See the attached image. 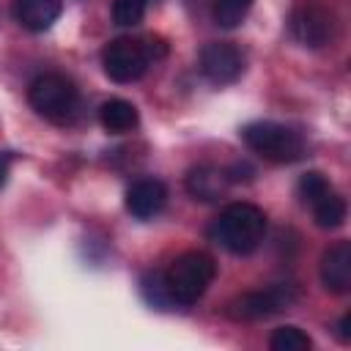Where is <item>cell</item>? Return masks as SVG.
Wrapping results in <instances>:
<instances>
[{
	"label": "cell",
	"instance_id": "obj_1",
	"mask_svg": "<svg viewBox=\"0 0 351 351\" xmlns=\"http://www.w3.org/2000/svg\"><path fill=\"white\" fill-rule=\"evenodd\" d=\"M211 239L233 255H250L266 236V214L255 203H230L211 225Z\"/></svg>",
	"mask_w": 351,
	"mask_h": 351
},
{
	"label": "cell",
	"instance_id": "obj_9",
	"mask_svg": "<svg viewBox=\"0 0 351 351\" xmlns=\"http://www.w3.org/2000/svg\"><path fill=\"white\" fill-rule=\"evenodd\" d=\"M167 203V186L159 178H137L126 189V211L134 219H151L156 217Z\"/></svg>",
	"mask_w": 351,
	"mask_h": 351
},
{
	"label": "cell",
	"instance_id": "obj_15",
	"mask_svg": "<svg viewBox=\"0 0 351 351\" xmlns=\"http://www.w3.org/2000/svg\"><path fill=\"white\" fill-rule=\"evenodd\" d=\"M252 0H214V22L225 30H233L250 14Z\"/></svg>",
	"mask_w": 351,
	"mask_h": 351
},
{
	"label": "cell",
	"instance_id": "obj_11",
	"mask_svg": "<svg viewBox=\"0 0 351 351\" xmlns=\"http://www.w3.org/2000/svg\"><path fill=\"white\" fill-rule=\"evenodd\" d=\"M184 186L186 192L200 200V203H217L219 197L228 195V186H230V178L225 170L219 167H211V165H197L186 173L184 178Z\"/></svg>",
	"mask_w": 351,
	"mask_h": 351
},
{
	"label": "cell",
	"instance_id": "obj_7",
	"mask_svg": "<svg viewBox=\"0 0 351 351\" xmlns=\"http://www.w3.org/2000/svg\"><path fill=\"white\" fill-rule=\"evenodd\" d=\"M335 14L321 0H302L291 11V33L307 49H321L335 38Z\"/></svg>",
	"mask_w": 351,
	"mask_h": 351
},
{
	"label": "cell",
	"instance_id": "obj_6",
	"mask_svg": "<svg viewBox=\"0 0 351 351\" xmlns=\"http://www.w3.org/2000/svg\"><path fill=\"white\" fill-rule=\"evenodd\" d=\"M151 63V47L140 38H112L104 49H101V66H104V74L112 80V82H134L145 74Z\"/></svg>",
	"mask_w": 351,
	"mask_h": 351
},
{
	"label": "cell",
	"instance_id": "obj_20",
	"mask_svg": "<svg viewBox=\"0 0 351 351\" xmlns=\"http://www.w3.org/2000/svg\"><path fill=\"white\" fill-rule=\"evenodd\" d=\"M348 326H351V313H346V315L340 318V324H337V335H340L343 343L351 340V329H348Z\"/></svg>",
	"mask_w": 351,
	"mask_h": 351
},
{
	"label": "cell",
	"instance_id": "obj_13",
	"mask_svg": "<svg viewBox=\"0 0 351 351\" xmlns=\"http://www.w3.org/2000/svg\"><path fill=\"white\" fill-rule=\"evenodd\" d=\"M99 121H101V126H104L107 132L123 134V132L137 129L140 112H137V107H134L132 101H126V99H110V101H104V104L99 107Z\"/></svg>",
	"mask_w": 351,
	"mask_h": 351
},
{
	"label": "cell",
	"instance_id": "obj_16",
	"mask_svg": "<svg viewBox=\"0 0 351 351\" xmlns=\"http://www.w3.org/2000/svg\"><path fill=\"white\" fill-rule=\"evenodd\" d=\"M140 291H143V296L151 307L167 310L173 304V299L167 293V285H165V271H145L143 280H140Z\"/></svg>",
	"mask_w": 351,
	"mask_h": 351
},
{
	"label": "cell",
	"instance_id": "obj_2",
	"mask_svg": "<svg viewBox=\"0 0 351 351\" xmlns=\"http://www.w3.org/2000/svg\"><path fill=\"white\" fill-rule=\"evenodd\" d=\"M217 277V263L208 252H200V250H189L184 255H178L167 271H165V285H167V293L173 299V304H181V307H189L195 304L206 291L208 285L214 282Z\"/></svg>",
	"mask_w": 351,
	"mask_h": 351
},
{
	"label": "cell",
	"instance_id": "obj_3",
	"mask_svg": "<svg viewBox=\"0 0 351 351\" xmlns=\"http://www.w3.org/2000/svg\"><path fill=\"white\" fill-rule=\"evenodd\" d=\"M27 99H30V107L44 121L58 123V126L71 123L80 110V93H77L74 82L55 71L38 74L27 88Z\"/></svg>",
	"mask_w": 351,
	"mask_h": 351
},
{
	"label": "cell",
	"instance_id": "obj_5",
	"mask_svg": "<svg viewBox=\"0 0 351 351\" xmlns=\"http://www.w3.org/2000/svg\"><path fill=\"white\" fill-rule=\"evenodd\" d=\"M299 302V288L291 282H277L261 291H247L241 296H236L228 304V315L236 321H263L271 318L288 307H293Z\"/></svg>",
	"mask_w": 351,
	"mask_h": 351
},
{
	"label": "cell",
	"instance_id": "obj_21",
	"mask_svg": "<svg viewBox=\"0 0 351 351\" xmlns=\"http://www.w3.org/2000/svg\"><path fill=\"white\" fill-rule=\"evenodd\" d=\"M8 167H11V156H8V154H0V189H3L5 181H8Z\"/></svg>",
	"mask_w": 351,
	"mask_h": 351
},
{
	"label": "cell",
	"instance_id": "obj_18",
	"mask_svg": "<svg viewBox=\"0 0 351 351\" xmlns=\"http://www.w3.org/2000/svg\"><path fill=\"white\" fill-rule=\"evenodd\" d=\"M269 346L274 351H307L313 346V340L299 326H280V329H274Z\"/></svg>",
	"mask_w": 351,
	"mask_h": 351
},
{
	"label": "cell",
	"instance_id": "obj_8",
	"mask_svg": "<svg viewBox=\"0 0 351 351\" xmlns=\"http://www.w3.org/2000/svg\"><path fill=\"white\" fill-rule=\"evenodd\" d=\"M200 74L211 85H230L244 74V55L230 41H211L200 49Z\"/></svg>",
	"mask_w": 351,
	"mask_h": 351
},
{
	"label": "cell",
	"instance_id": "obj_17",
	"mask_svg": "<svg viewBox=\"0 0 351 351\" xmlns=\"http://www.w3.org/2000/svg\"><path fill=\"white\" fill-rule=\"evenodd\" d=\"M296 192H299L302 203L313 206V203H315V200H321L326 192H332V184H329V178H326L324 173H318V170H307V173L299 178Z\"/></svg>",
	"mask_w": 351,
	"mask_h": 351
},
{
	"label": "cell",
	"instance_id": "obj_19",
	"mask_svg": "<svg viewBox=\"0 0 351 351\" xmlns=\"http://www.w3.org/2000/svg\"><path fill=\"white\" fill-rule=\"evenodd\" d=\"M148 3H151V0H115V3H112V19H115V25L132 27V25L143 22Z\"/></svg>",
	"mask_w": 351,
	"mask_h": 351
},
{
	"label": "cell",
	"instance_id": "obj_14",
	"mask_svg": "<svg viewBox=\"0 0 351 351\" xmlns=\"http://www.w3.org/2000/svg\"><path fill=\"white\" fill-rule=\"evenodd\" d=\"M310 208H313L315 225L324 228V230H335V228H340L346 222V200L335 189L326 192L321 200H315Z\"/></svg>",
	"mask_w": 351,
	"mask_h": 351
},
{
	"label": "cell",
	"instance_id": "obj_10",
	"mask_svg": "<svg viewBox=\"0 0 351 351\" xmlns=\"http://www.w3.org/2000/svg\"><path fill=\"white\" fill-rule=\"evenodd\" d=\"M321 282L329 293H346L351 288V244L335 241L321 255Z\"/></svg>",
	"mask_w": 351,
	"mask_h": 351
},
{
	"label": "cell",
	"instance_id": "obj_12",
	"mask_svg": "<svg viewBox=\"0 0 351 351\" xmlns=\"http://www.w3.org/2000/svg\"><path fill=\"white\" fill-rule=\"evenodd\" d=\"M60 11H63V0H11L14 19L30 33L49 30L58 22Z\"/></svg>",
	"mask_w": 351,
	"mask_h": 351
},
{
	"label": "cell",
	"instance_id": "obj_4",
	"mask_svg": "<svg viewBox=\"0 0 351 351\" xmlns=\"http://www.w3.org/2000/svg\"><path fill=\"white\" fill-rule=\"evenodd\" d=\"M241 140L250 151L263 156L274 165H291L304 156V137L302 132L277 123V121H252L241 129Z\"/></svg>",
	"mask_w": 351,
	"mask_h": 351
}]
</instances>
